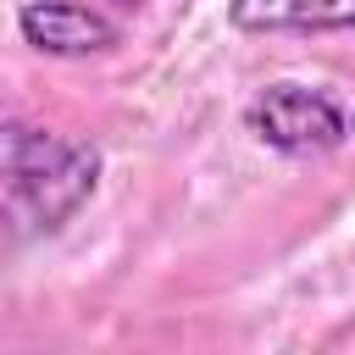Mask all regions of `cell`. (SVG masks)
<instances>
[{
	"instance_id": "cell-2",
	"label": "cell",
	"mask_w": 355,
	"mask_h": 355,
	"mask_svg": "<svg viewBox=\"0 0 355 355\" xmlns=\"http://www.w3.org/2000/svg\"><path fill=\"white\" fill-rule=\"evenodd\" d=\"M244 128L277 155H327L349 139V111L316 83H266L244 105Z\"/></svg>"
},
{
	"instance_id": "cell-3",
	"label": "cell",
	"mask_w": 355,
	"mask_h": 355,
	"mask_svg": "<svg viewBox=\"0 0 355 355\" xmlns=\"http://www.w3.org/2000/svg\"><path fill=\"white\" fill-rule=\"evenodd\" d=\"M17 33L39 55H55V61H83V55H100L122 39V28L100 6H83V0H22Z\"/></svg>"
},
{
	"instance_id": "cell-4",
	"label": "cell",
	"mask_w": 355,
	"mask_h": 355,
	"mask_svg": "<svg viewBox=\"0 0 355 355\" xmlns=\"http://www.w3.org/2000/svg\"><path fill=\"white\" fill-rule=\"evenodd\" d=\"M239 33H355V0H227Z\"/></svg>"
},
{
	"instance_id": "cell-1",
	"label": "cell",
	"mask_w": 355,
	"mask_h": 355,
	"mask_svg": "<svg viewBox=\"0 0 355 355\" xmlns=\"http://www.w3.org/2000/svg\"><path fill=\"white\" fill-rule=\"evenodd\" d=\"M100 150L72 133L6 122V216L17 233L67 227L100 189Z\"/></svg>"
}]
</instances>
